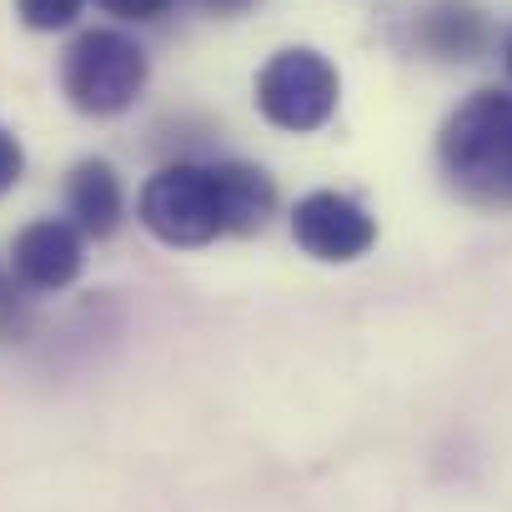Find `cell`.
<instances>
[{"label":"cell","instance_id":"obj_8","mask_svg":"<svg viewBox=\"0 0 512 512\" xmlns=\"http://www.w3.org/2000/svg\"><path fill=\"white\" fill-rule=\"evenodd\" d=\"M66 206L86 236H111L126 211V191L106 161H81L66 181Z\"/></svg>","mask_w":512,"mask_h":512},{"label":"cell","instance_id":"obj_13","mask_svg":"<svg viewBox=\"0 0 512 512\" xmlns=\"http://www.w3.org/2000/svg\"><path fill=\"white\" fill-rule=\"evenodd\" d=\"M196 11H206V16H216V21H231V16H246L256 0H191Z\"/></svg>","mask_w":512,"mask_h":512},{"label":"cell","instance_id":"obj_12","mask_svg":"<svg viewBox=\"0 0 512 512\" xmlns=\"http://www.w3.org/2000/svg\"><path fill=\"white\" fill-rule=\"evenodd\" d=\"M21 171H26V151H21V141L6 126H0V196L21 181Z\"/></svg>","mask_w":512,"mask_h":512},{"label":"cell","instance_id":"obj_6","mask_svg":"<svg viewBox=\"0 0 512 512\" xmlns=\"http://www.w3.org/2000/svg\"><path fill=\"white\" fill-rule=\"evenodd\" d=\"M81 231L71 221H31L21 236H16V251H11V267L21 277V287L31 292H61L81 277Z\"/></svg>","mask_w":512,"mask_h":512},{"label":"cell","instance_id":"obj_10","mask_svg":"<svg viewBox=\"0 0 512 512\" xmlns=\"http://www.w3.org/2000/svg\"><path fill=\"white\" fill-rule=\"evenodd\" d=\"M81 6L86 0H16V11L31 31H66V26H76Z\"/></svg>","mask_w":512,"mask_h":512},{"label":"cell","instance_id":"obj_4","mask_svg":"<svg viewBox=\"0 0 512 512\" xmlns=\"http://www.w3.org/2000/svg\"><path fill=\"white\" fill-rule=\"evenodd\" d=\"M337 96H342V81H337V66L312 51V46H287L277 51L262 76H256V106L262 116L282 131H317L332 121L337 111Z\"/></svg>","mask_w":512,"mask_h":512},{"label":"cell","instance_id":"obj_9","mask_svg":"<svg viewBox=\"0 0 512 512\" xmlns=\"http://www.w3.org/2000/svg\"><path fill=\"white\" fill-rule=\"evenodd\" d=\"M216 171H221V196H226V231H236V236L262 231L272 206H277L272 176L246 166V161H221Z\"/></svg>","mask_w":512,"mask_h":512},{"label":"cell","instance_id":"obj_1","mask_svg":"<svg viewBox=\"0 0 512 512\" xmlns=\"http://www.w3.org/2000/svg\"><path fill=\"white\" fill-rule=\"evenodd\" d=\"M437 161L472 206H512V91H472L442 126Z\"/></svg>","mask_w":512,"mask_h":512},{"label":"cell","instance_id":"obj_3","mask_svg":"<svg viewBox=\"0 0 512 512\" xmlns=\"http://www.w3.org/2000/svg\"><path fill=\"white\" fill-rule=\"evenodd\" d=\"M141 226L166 246H206L226 236L221 171L201 161H171L141 186Z\"/></svg>","mask_w":512,"mask_h":512},{"label":"cell","instance_id":"obj_11","mask_svg":"<svg viewBox=\"0 0 512 512\" xmlns=\"http://www.w3.org/2000/svg\"><path fill=\"white\" fill-rule=\"evenodd\" d=\"M101 11H111V16H121V21H161L176 0H96Z\"/></svg>","mask_w":512,"mask_h":512},{"label":"cell","instance_id":"obj_2","mask_svg":"<svg viewBox=\"0 0 512 512\" xmlns=\"http://www.w3.org/2000/svg\"><path fill=\"white\" fill-rule=\"evenodd\" d=\"M146 71H151V61L136 36H126L116 26H96L71 41V51L61 61V91L86 116H121L141 96Z\"/></svg>","mask_w":512,"mask_h":512},{"label":"cell","instance_id":"obj_7","mask_svg":"<svg viewBox=\"0 0 512 512\" xmlns=\"http://www.w3.org/2000/svg\"><path fill=\"white\" fill-rule=\"evenodd\" d=\"M412 41L432 61H472V56L487 51L492 26L472 0H432V6L417 11V21H412Z\"/></svg>","mask_w":512,"mask_h":512},{"label":"cell","instance_id":"obj_14","mask_svg":"<svg viewBox=\"0 0 512 512\" xmlns=\"http://www.w3.org/2000/svg\"><path fill=\"white\" fill-rule=\"evenodd\" d=\"M507 76H512V41H507Z\"/></svg>","mask_w":512,"mask_h":512},{"label":"cell","instance_id":"obj_5","mask_svg":"<svg viewBox=\"0 0 512 512\" xmlns=\"http://www.w3.org/2000/svg\"><path fill=\"white\" fill-rule=\"evenodd\" d=\"M292 236L317 262H357L377 241V221L342 191H312L292 211Z\"/></svg>","mask_w":512,"mask_h":512}]
</instances>
